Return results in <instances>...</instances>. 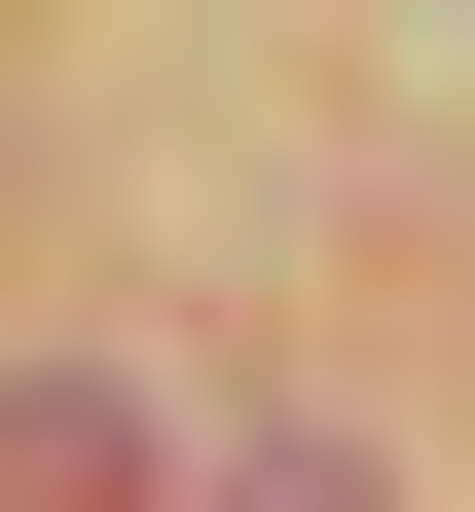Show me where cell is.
Instances as JSON below:
<instances>
[{"mask_svg": "<svg viewBox=\"0 0 475 512\" xmlns=\"http://www.w3.org/2000/svg\"><path fill=\"white\" fill-rule=\"evenodd\" d=\"M220 512H402V476H366V439H220Z\"/></svg>", "mask_w": 475, "mask_h": 512, "instance_id": "cell-2", "label": "cell"}, {"mask_svg": "<svg viewBox=\"0 0 475 512\" xmlns=\"http://www.w3.org/2000/svg\"><path fill=\"white\" fill-rule=\"evenodd\" d=\"M0 512H147V403H110V366H37V403H0Z\"/></svg>", "mask_w": 475, "mask_h": 512, "instance_id": "cell-1", "label": "cell"}]
</instances>
